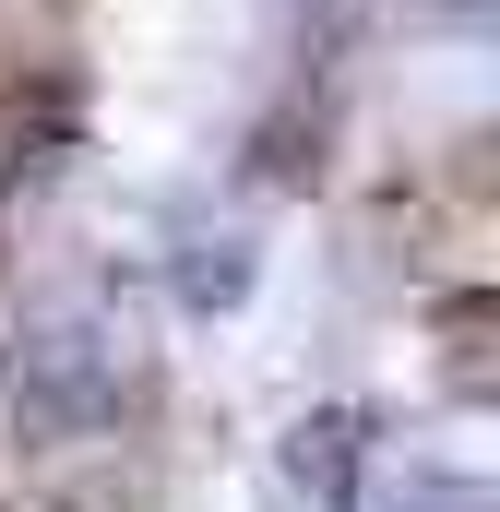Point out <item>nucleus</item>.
<instances>
[{
    "label": "nucleus",
    "mask_w": 500,
    "mask_h": 512,
    "mask_svg": "<svg viewBox=\"0 0 500 512\" xmlns=\"http://www.w3.org/2000/svg\"><path fill=\"white\" fill-rule=\"evenodd\" d=\"M250 179L262 191H310L322 179V108H274V120L250 131Z\"/></svg>",
    "instance_id": "39448f33"
},
{
    "label": "nucleus",
    "mask_w": 500,
    "mask_h": 512,
    "mask_svg": "<svg viewBox=\"0 0 500 512\" xmlns=\"http://www.w3.org/2000/svg\"><path fill=\"white\" fill-rule=\"evenodd\" d=\"M72 143H84V96H72L60 72L12 84V96H0V203H12V191H48Z\"/></svg>",
    "instance_id": "f03ea898"
},
{
    "label": "nucleus",
    "mask_w": 500,
    "mask_h": 512,
    "mask_svg": "<svg viewBox=\"0 0 500 512\" xmlns=\"http://www.w3.org/2000/svg\"><path fill=\"white\" fill-rule=\"evenodd\" d=\"M286 477H298L322 512H358V477H370V417H358V405H310V417L286 429Z\"/></svg>",
    "instance_id": "20e7f679"
},
{
    "label": "nucleus",
    "mask_w": 500,
    "mask_h": 512,
    "mask_svg": "<svg viewBox=\"0 0 500 512\" xmlns=\"http://www.w3.org/2000/svg\"><path fill=\"white\" fill-rule=\"evenodd\" d=\"M250 286H262V239H250V227H203V215H191V227H179V251H167V298H179L191 322H227Z\"/></svg>",
    "instance_id": "7ed1b4c3"
},
{
    "label": "nucleus",
    "mask_w": 500,
    "mask_h": 512,
    "mask_svg": "<svg viewBox=\"0 0 500 512\" xmlns=\"http://www.w3.org/2000/svg\"><path fill=\"white\" fill-rule=\"evenodd\" d=\"M131 405V334L96 310H60L24 334L12 358V441L24 453H72V441H108Z\"/></svg>",
    "instance_id": "f257e3e1"
}]
</instances>
